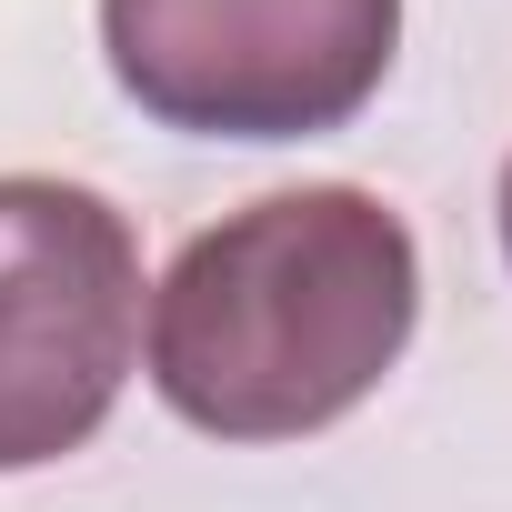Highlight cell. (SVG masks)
<instances>
[{"instance_id":"6da1fadb","label":"cell","mask_w":512,"mask_h":512,"mask_svg":"<svg viewBox=\"0 0 512 512\" xmlns=\"http://www.w3.org/2000/svg\"><path fill=\"white\" fill-rule=\"evenodd\" d=\"M422 322V251L352 181L272 191L181 241L151 292V392L211 442H302L382 392Z\"/></svg>"},{"instance_id":"277c9868","label":"cell","mask_w":512,"mask_h":512,"mask_svg":"<svg viewBox=\"0 0 512 512\" xmlns=\"http://www.w3.org/2000/svg\"><path fill=\"white\" fill-rule=\"evenodd\" d=\"M502 251H512V161H502Z\"/></svg>"},{"instance_id":"3957f363","label":"cell","mask_w":512,"mask_h":512,"mask_svg":"<svg viewBox=\"0 0 512 512\" xmlns=\"http://www.w3.org/2000/svg\"><path fill=\"white\" fill-rule=\"evenodd\" d=\"M141 362L131 221L41 171H0V472L81 452Z\"/></svg>"},{"instance_id":"7a4b0ae2","label":"cell","mask_w":512,"mask_h":512,"mask_svg":"<svg viewBox=\"0 0 512 512\" xmlns=\"http://www.w3.org/2000/svg\"><path fill=\"white\" fill-rule=\"evenodd\" d=\"M101 51L161 131L312 141L382 91L402 0H101Z\"/></svg>"}]
</instances>
